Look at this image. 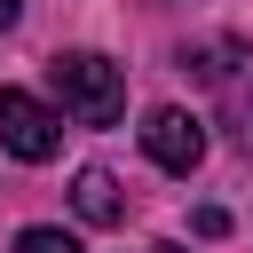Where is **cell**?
<instances>
[{
  "label": "cell",
  "instance_id": "cell-3",
  "mask_svg": "<svg viewBox=\"0 0 253 253\" xmlns=\"http://www.w3.org/2000/svg\"><path fill=\"white\" fill-rule=\"evenodd\" d=\"M142 150H150L166 174H190V166L206 158V126H198L190 111H174V103H166V111H150V119H142Z\"/></svg>",
  "mask_w": 253,
  "mask_h": 253
},
{
  "label": "cell",
  "instance_id": "cell-6",
  "mask_svg": "<svg viewBox=\"0 0 253 253\" xmlns=\"http://www.w3.org/2000/svg\"><path fill=\"white\" fill-rule=\"evenodd\" d=\"M229 134H237V150L253 158V87H229Z\"/></svg>",
  "mask_w": 253,
  "mask_h": 253
},
{
  "label": "cell",
  "instance_id": "cell-7",
  "mask_svg": "<svg viewBox=\"0 0 253 253\" xmlns=\"http://www.w3.org/2000/svg\"><path fill=\"white\" fill-rule=\"evenodd\" d=\"M16 8H24V0H0V32H8V24H16Z\"/></svg>",
  "mask_w": 253,
  "mask_h": 253
},
{
  "label": "cell",
  "instance_id": "cell-2",
  "mask_svg": "<svg viewBox=\"0 0 253 253\" xmlns=\"http://www.w3.org/2000/svg\"><path fill=\"white\" fill-rule=\"evenodd\" d=\"M0 150H8V158H24V166H47V158L63 150V119H55L40 95L0 87Z\"/></svg>",
  "mask_w": 253,
  "mask_h": 253
},
{
  "label": "cell",
  "instance_id": "cell-1",
  "mask_svg": "<svg viewBox=\"0 0 253 253\" xmlns=\"http://www.w3.org/2000/svg\"><path fill=\"white\" fill-rule=\"evenodd\" d=\"M47 79H55L63 111H71V119H87V126H111V119L126 111V79H119V63H111V55H95V47L55 55V63H47Z\"/></svg>",
  "mask_w": 253,
  "mask_h": 253
},
{
  "label": "cell",
  "instance_id": "cell-4",
  "mask_svg": "<svg viewBox=\"0 0 253 253\" xmlns=\"http://www.w3.org/2000/svg\"><path fill=\"white\" fill-rule=\"evenodd\" d=\"M71 206H79V221H95V229L126 221V190H119L111 166H79V174H71Z\"/></svg>",
  "mask_w": 253,
  "mask_h": 253
},
{
  "label": "cell",
  "instance_id": "cell-8",
  "mask_svg": "<svg viewBox=\"0 0 253 253\" xmlns=\"http://www.w3.org/2000/svg\"><path fill=\"white\" fill-rule=\"evenodd\" d=\"M150 253H182V245H150Z\"/></svg>",
  "mask_w": 253,
  "mask_h": 253
},
{
  "label": "cell",
  "instance_id": "cell-5",
  "mask_svg": "<svg viewBox=\"0 0 253 253\" xmlns=\"http://www.w3.org/2000/svg\"><path fill=\"white\" fill-rule=\"evenodd\" d=\"M16 253H79V237H71V229H47V221H40V229H24V237H16Z\"/></svg>",
  "mask_w": 253,
  "mask_h": 253
}]
</instances>
